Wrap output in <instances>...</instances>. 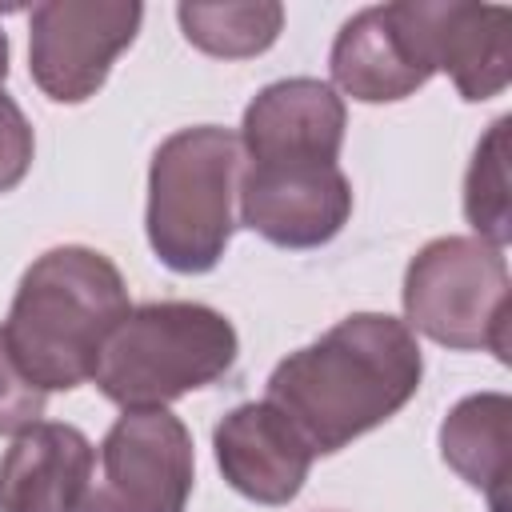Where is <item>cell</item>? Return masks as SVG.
Listing matches in <instances>:
<instances>
[{"instance_id":"cell-1","label":"cell","mask_w":512,"mask_h":512,"mask_svg":"<svg viewBox=\"0 0 512 512\" xmlns=\"http://www.w3.org/2000/svg\"><path fill=\"white\" fill-rule=\"evenodd\" d=\"M424 380L416 332L388 312H352L288 352L264 388L316 456H332L392 420Z\"/></svg>"},{"instance_id":"cell-2","label":"cell","mask_w":512,"mask_h":512,"mask_svg":"<svg viewBox=\"0 0 512 512\" xmlns=\"http://www.w3.org/2000/svg\"><path fill=\"white\" fill-rule=\"evenodd\" d=\"M128 312L120 268L88 244H60L24 268L0 332L36 388L72 392L96 376L104 344Z\"/></svg>"},{"instance_id":"cell-3","label":"cell","mask_w":512,"mask_h":512,"mask_svg":"<svg viewBox=\"0 0 512 512\" xmlns=\"http://www.w3.org/2000/svg\"><path fill=\"white\" fill-rule=\"evenodd\" d=\"M244 172L240 136L220 124L180 128L148 164L144 232L156 260L180 276L212 272L236 232V188Z\"/></svg>"},{"instance_id":"cell-4","label":"cell","mask_w":512,"mask_h":512,"mask_svg":"<svg viewBox=\"0 0 512 512\" xmlns=\"http://www.w3.org/2000/svg\"><path fill=\"white\" fill-rule=\"evenodd\" d=\"M236 356L240 336L224 312L196 300H148L120 320L92 384L124 412L168 408L172 400L224 380Z\"/></svg>"},{"instance_id":"cell-5","label":"cell","mask_w":512,"mask_h":512,"mask_svg":"<svg viewBox=\"0 0 512 512\" xmlns=\"http://www.w3.org/2000/svg\"><path fill=\"white\" fill-rule=\"evenodd\" d=\"M404 324L452 352H492L508 364V260L476 236L428 240L404 272Z\"/></svg>"},{"instance_id":"cell-6","label":"cell","mask_w":512,"mask_h":512,"mask_svg":"<svg viewBox=\"0 0 512 512\" xmlns=\"http://www.w3.org/2000/svg\"><path fill=\"white\" fill-rule=\"evenodd\" d=\"M196 484L192 432L168 408L116 416L76 512H184Z\"/></svg>"},{"instance_id":"cell-7","label":"cell","mask_w":512,"mask_h":512,"mask_svg":"<svg viewBox=\"0 0 512 512\" xmlns=\"http://www.w3.org/2000/svg\"><path fill=\"white\" fill-rule=\"evenodd\" d=\"M144 24L136 0H40L28 12V72L52 104L92 100Z\"/></svg>"},{"instance_id":"cell-8","label":"cell","mask_w":512,"mask_h":512,"mask_svg":"<svg viewBox=\"0 0 512 512\" xmlns=\"http://www.w3.org/2000/svg\"><path fill=\"white\" fill-rule=\"evenodd\" d=\"M240 224L276 248H320L352 216V180L340 164H244Z\"/></svg>"},{"instance_id":"cell-9","label":"cell","mask_w":512,"mask_h":512,"mask_svg":"<svg viewBox=\"0 0 512 512\" xmlns=\"http://www.w3.org/2000/svg\"><path fill=\"white\" fill-rule=\"evenodd\" d=\"M328 72L332 84L360 104H396L424 88L436 64L424 44L416 0L372 4L344 20L328 52Z\"/></svg>"},{"instance_id":"cell-10","label":"cell","mask_w":512,"mask_h":512,"mask_svg":"<svg viewBox=\"0 0 512 512\" xmlns=\"http://www.w3.org/2000/svg\"><path fill=\"white\" fill-rule=\"evenodd\" d=\"M344 128L348 108L328 80L288 76L248 100L236 136L248 164H336Z\"/></svg>"},{"instance_id":"cell-11","label":"cell","mask_w":512,"mask_h":512,"mask_svg":"<svg viewBox=\"0 0 512 512\" xmlns=\"http://www.w3.org/2000/svg\"><path fill=\"white\" fill-rule=\"evenodd\" d=\"M212 452L228 488L264 508L296 500L316 460L296 424L268 400H248L224 412L212 428Z\"/></svg>"},{"instance_id":"cell-12","label":"cell","mask_w":512,"mask_h":512,"mask_svg":"<svg viewBox=\"0 0 512 512\" xmlns=\"http://www.w3.org/2000/svg\"><path fill=\"white\" fill-rule=\"evenodd\" d=\"M428 56L436 72H448L460 100H492L512 80V12L500 4L464 0H416Z\"/></svg>"},{"instance_id":"cell-13","label":"cell","mask_w":512,"mask_h":512,"mask_svg":"<svg viewBox=\"0 0 512 512\" xmlns=\"http://www.w3.org/2000/svg\"><path fill=\"white\" fill-rule=\"evenodd\" d=\"M92 468L96 448L76 424L40 420L0 456V512H76Z\"/></svg>"},{"instance_id":"cell-14","label":"cell","mask_w":512,"mask_h":512,"mask_svg":"<svg viewBox=\"0 0 512 512\" xmlns=\"http://www.w3.org/2000/svg\"><path fill=\"white\" fill-rule=\"evenodd\" d=\"M508 444H512V400L508 392H472L440 420L444 464L476 488L492 512H508Z\"/></svg>"},{"instance_id":"cell-15","label":"cell","mask_w":512,"mask_h":512,"mask_svg":"<svg viewBox=\"0 0 512 512\" xmlns=\"http://www.w3.org/2000/svg\"><path fill=\"white\" fill-rule=\"evenodd\" d=\"M180 32L192 48L216 60H248L276 44L284 32V4H176Z\"/></svg>"},{"instance_id":"cell-16","label":"cell","mask_w":512,"mask_h":512,"mask_svg":"<svg viewBox=\"0 0 512 512\" xmlns=\"http://www.w3.org/2000/svg\"><path fill=\"white\" fill-rule=\"evenodd\" d=\"M508 128L512 116H496L480 136L472 164L464 172V216L476 228V240L504 248L512 236V200H508Z\"/></svg>"},{"instance_id":"cell-17","label":"cell","mask_w":512,"mask_h":512,"mask_svg":"<svg viewBox=\"0 0 512 512\" xmlns=\"http://www.w3.org/2000/svg\"><path fill=\"white\" fill-rule=\"evenodd\" d=\"M48 404V392L36 388L12 360L4 332H0V436H20L24 428L40 424Z\"/></svg>"},{"instance_id":"cell-18","label":"cell","mask_w":512,"mask_h":512,"mask_svg":"<svg viewBox=\"0 0 512 512\" xmlns=\"http://www.w3.org/2000/svg\"><path fill=\"white\" fill-rule=\"evenodd\" d=\"M32 156H36L32 124H28L24 108L0 84V192H12L28 176Z\"/></svg>"},{"instance_id":"cell-19","label":"cell","mask_w":512,"mask_h":512,"mask_svg":"<svg viewBox=\"0 0 512 512\" xmlns=\"http://www.w3.org/2000/svg\"><path fill=\"white\" fill-rule=\"evenodd\" d=\"M4 16V12H0ZM8 80V32H4V24H0V84Z\"/></svg>"}]
</instances>
